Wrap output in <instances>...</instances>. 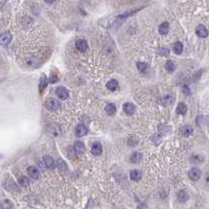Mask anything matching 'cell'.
Here are the masks:
<instances>
[{
    "instance_id": "ba28073f",
    "label": "cell",
    "mask_w": 209,
    "mask_h": 209,
    "mask_svg": "<svg viewBox=\"0 0 209 209\" xmlns=\"http://www.w3.org/2000/svg\"><path fill=\"white\" fill-rule=\"evenodd\" d=\"M0 40H1L2 45H7V44L12 41V35L8 32H3V34L1 35V38H0Z\"/></svg>"
},
{
    "instance_id": "8fae6325",
    "label": "cell",
    "mask_w": 209,
    "mask_h": 209,
    "mask_svg": "<svg viewBox=\"0 0 209 209\" xmlns=\"http://www.w3.org/2000/svg\"><path fill=\"white\" fill-rule=\"evenodd\" d=\"M180 132H181V134L183 136L188 137V136H190L192 134L193 130H192V128L190 127V125H184L183 128H181V129H180Z\"/></svg>"
},
{
    "instance_id": "44dd1931",
    "label": "cell",
    "mask_w": 209,
    "mask_h": 209,
    "mask_svg": "<svg viewBox=\"0 0 209 209\" xmlns=\"http://www.w3.org/2000/svg\"><path fill=\"white\" fill-rule=\"evenodd\" d=\"M178 200L180 202H186L188 200L187 192H185V190H181V192H179V193H178Z\"/></svg>"
},
{
    "instance_id": "cb8c5ba5",
    "label": "cell",
    "mask_w": 209,
    "mask_h": 209,
    "mask_svg": "<svg viewBox=\"0 0 209 209\" xmlns=\"http://www.w3.org/2000/svg\"><path fill=\"white\" fill-rule=\"evenodd\" d=\"M18 183H19L21 186H28L29 185V180L26 177H20L19 180H18Z\"/></svg>"
},
{
    "instance_id": "d4e9b609",
    "label": "cell",
    "mask_w": 209,
    "mask_h": 209,
    "mask_svg": "<svg viewBox=\"0 0 209 209\" xmlns=\"http://www.w3.org/2000/svg\"><path fill=\"white\" fill-rule=\"evenodd\" d=\"M137 68H138V70L140 72H145L148 66H146V63H144V62H138L137 63Z\"/></svg>"
},
{
    "instance_id": "9a60e30c",
    "label": "cell",
    "mask_w": 209,
    "mask_h": 209,
    "mask_svg": "<svg viewBox=\"0 0 209 209\" xmlns=\"http://www.w3.org/2000/svg\"><path fill=\"white\" fill-rule=\"evenodd\" d=\"M73 148H74V151H75L77 154L83 153L84 150H85V145H84V143L80 142V141H76L75 143H74Z\"/></svg>"
},
{
    "instance_id": "e0dca14e",
    "label": "cell",
    "mask_w": 209,
    "mask_h": 209,
    "mask_svg": "<svg viewBox=\"0 0 209 209\" xmlns=\"http://www.w3.org/2000/svg\"><path fill=\"white\" fill-rule=\"evenodd\" d=\"M43 161H44V163H45L46 167H48V168H53V166H55V162H53L52 158L50 156H45L43 158Z\"/></svg>"
},
{
    "instance_id": "7402d4cb",
    "label": "cell",
    "mask_w": 209,
    "mask_h": 209,
    "mask_svg": "<svg viewBox=\"0 0 209 209\" xmlns=\"http://www.w3.org/2000/svg\"><path fill=\"white\" fill-rule=\"evenodd\" d=\"M47 82H49V80H47L46 75H45V74H43V75L41 76V80H40V91H42L44 88L46 87Z\"/></svg>"
},
{
    "instance_id": "2e32d148",
    "label": "cell",
    "mask_w": 209,
    "mask_h": 209,
    "mask_svg": "<svg viewBox=\"0 0 209 209\" xmlns=\"http://www.w3.org/2000/svg\"><path fill=\"white\" fill-rule=\"evenodd\" d=\"M169 31V24L167 22H163L162 24L159 26V32L161 35H166Z\"/></svg>"
},
{
    "instance_id": "7c38bea8",
    "label": "cell",
    "mask_w": 209,
    "mask_h": 209,
    "mask_svg": "<svg viewBox=\"0 0 209 209\" xmlns=\"http://www.w3.org/2000/svg\"><path fill=\"white\" fill-rule=\"evenodd\" d=\"M172 47H173V51H174L176 55H180L182 50H183V44H182L181 42H175L172 45Z\"/></svg>"
},
{
    "instance_id": "4fadbf2b",
    "label": "cell",
    "mask_w": 209,
    "mask_h": 209,
    "mask_svg": "<svg viewBox=\"0 0 209 209\" xmlns=\"http://www.w3.org/2000/svg\"><path fill=\"white\" fill-rule=\"evenodd\" d=\"M187 112V107L184 103H180L177 106V113L180 115H185Z\"/></svg>"
},
{
    "instance_id": "5b68a950",
    "label": "cell",
    "mask_w": 209,
    "mask_h": 209,
    "mask_svg": "<svg viewBox=\"0 0 209 209\" xmlns=\"http://www.w3.org/2000/svg\"><path fill=\"white\" fill-rule=\"evenodd\" d=\"M56 95H58V97L60 98V100H66V98L68 97V95H69L68 90L64 87H59L56 90Z\"/></svg>"
},
{
    "instance_id": "9c48e42d",
    "label": "cell",
    "mask_w": 209,
    "mask_h": 209,
    "mask_svg": "<svg viewBox=\"0 0 209 209\" xmlns=\"http://www.w3.org/2000/svg\"><path fill=\"white\" fill-rule=\"evenodd\" d=\"M87 134V128L85 127L84 124H79L75 129V135L77 137H82L84 135Z\"/></svg>"
},
{
    "instance_id": "484cf974",
    "label": "cell",
    "mask_w": 209,
    "mask_h": 209,
    "mask_svg": "<svg viewBox=\"0 0 209 209\" xmlns=\"http://www.w3.org/2000/svg\"><path fill=\"white\" fill-rule=\"evenodd\" d=\"M13 207V204L8 201V200H4V201H2L1 203V208L2 209H11Z\"/></svg>"
},
{
    "instance_id": "ffe728a7",
    "label": "cell",
    "mask_w": 209,
    "mask_h": 209,
    "mask_svg": "<svg viewBox=\"0 0 209 209\" xmlns=\"http://www.w3.org/2000/svg\"><path fill=\"white\" fill-rule=\"evenodd\" d=\"M104 110H106V112L108 113L109 115H113L115 114L116 112V107L113 104H108L106 106V108H104Z\"/></svg>"
},
{
    "instance_id": "8992f818",
    "label": "cell",
    "mask_w": 209,
    "mask_h": 209,
    "mask_svg": "<svg viewBox=\"0 0 209 209\" xmlns=\"http://www.w3.org/2000/svg\"><path fill=\"white\" fill-rule=\"evenodd\" d=\"M75 47L80 50V51H86L87 48H88V44L85 40L80 39V40H77L75 42Z\"/></svg>"
},
{
    "instance_id": "d6986e66",
    "label": "cell",
    "mask_w": 209,
    "mask_h": 209,
    "mask_svg": "<svg viewBox=\"0 0 209 209\" xmlns=\"http://www.w3.org/2000/svg\"><path fill=\"white\" fill-rule=\"evenodd\" d=\"M140 160H141V154L138 153V152H134V153L131 155L130 161L132 163H138Z\"/></svg>"
},
{
    "instance_id": "52a82bcc",
    "label": "cell",
    "mask_w": 209,
    "mask_h": 209,
    "mask_svg": "<svg viewBox=\"0 0 209 209\" xmlns=\"http://www.w3.org/2000/svg\"><path fill=\"white\" fill-rule=\"evenodd\" d=\"M101 150H103V146L100 142H94L93 145L91 148V153L94 155V156H98V155L101 154Z\"/></svg>"
},
{
    "instance_id": "4316f807",
    "label": "cell",
    "mask_w": 209,
    "mask_h": 209,
    "mask_svg": "<svg viewBox=\"0 0 209 209\" xmlns=\"http://www.w3.org/2000/svg\"><path fill=\"white\" fill-rule=\"evenodd\" d=\"M168 49L167 48H160V51H159V55L161 56H168Z\"/></svg>"
},
{
    "instance_id": "7a4b0ae2",
    "label": "cell",
    "mask_w": 209,
    "mask_h": 209,
    "mask_svg": "<svg viewBox=\"0 0 209 209\" xmlns=\"http://www.w3.org/2000/svg\"><path fill=\"white\" fill-rule=\"evenodd\" d=\"M201 171H200L199 168H197V167H193L189 171L188 173V177H189L190 180L192 181H198L200 178H201Z\"/></svg>"
},
{
    "instance_id": "ac0fdd59",
    "label": "cell",
    "mask_w": 209,
    "mask_h": 209,
    "mask_svg": "<svg viewBox=\"0 0 209 209\" xmlns=\"http://www.w3.org/2000/svg\"><path fill=\"white\" fill-rule=\"evenodd\" d=\"M131 179L133 181H139L141 179V172H139L138 169H134L131 172Z\"/></svg>"
},
{
    "instance_id": "603a6c76",
    "label": "cell",
    "mask_w": 209,
    "mask_h": 209,
    "mask_svg": "<svg viewBox=\"0 0 209 209\" xmlns=\"http://www.w3.org/2000/svg\"><path fill=\"white\" fill-rule=\"evenodd\" d=\"M165 68H166V70L168 71V72H173V71L176 69V65H175V63L173 61H168L165 64Z\"/></svg>"
},
{
    "instance_id": "5bb4252c",
    "label": "cell",
    "mask_w": 209,
    "mask_h": 209,
    "mask_svg": "<svg viewBox=\"0 0 209 209\" xmlns=\"http://www.w3.org/2000/svg\"><path fill=\"white\" fill-rule=\"evenodd\" d=\"M107 88H108V90H110V91H115L116 89L118 88V83H117V80H109L108 84H107Z\"/></svg>"
},
{
    "instance_id": "277c9868",
    "label": "cell",
    "mask_w": 209,
    "mask_h": 209,
    "mask_svg": "<svg viewBox=\"0 0 209 209\" xmlns=\"http://www.w3.org/2000/svg\"><path fill=\"white\" fill-rule=\"evenodd\" d=\"M27 175L34 180H37L39 179V176H40V173H39L38 168L36 166H29L27 168Z\"/></svg>"
},
{
    "instance_id": "3957f363",
    "label": "cell",
    "mask_w": 209,
    "mask_h": 209,
    "mask_svg": "<svg viewBox=\"0 0 209 209\" xmlns=\"http://www.w3.org/2000/svg\"><path fill=\"white\" fill-rule=\"evenodd\" d=\"M196 32H197V35H198V37H200V38H206L208 36L207 28H206L205 26L202 25V24H200V25L197 26V27H196Z\"/></svg>"
},
{
    "instance_id": "30bf717a",
    "label": "cell",
    "mask_w": 209,
    "mask_h": 209,
    "mask_svg": "<svg viewBox=\"0 0 209 209\" xmlns=\"http://www.w3.org/2000/svg\"><path fill=\"white\" fill-rule=\"evenodd\" d=\"M124 111L127 113L128 115H132L135 112V106L131 103H125L124 104Z\"/></svg>"
},
{
    "instance_id": "6da1fadb",
    "label": "cell",
    "mask_w": 209,
    "mask_h": 209,
    "mask_svg": "<svg viewBox=\"0 0 209 209\" xmlns=\"http://www.w3.org/2000/svg\"><path fill=\"white\" fill-rule=\"evenodd\" d=\"M45 106L49 111H56L58 109H60L61 104H60L58 100H55V98H47L45 101Z\"/></svg>"
}]
</instances>
